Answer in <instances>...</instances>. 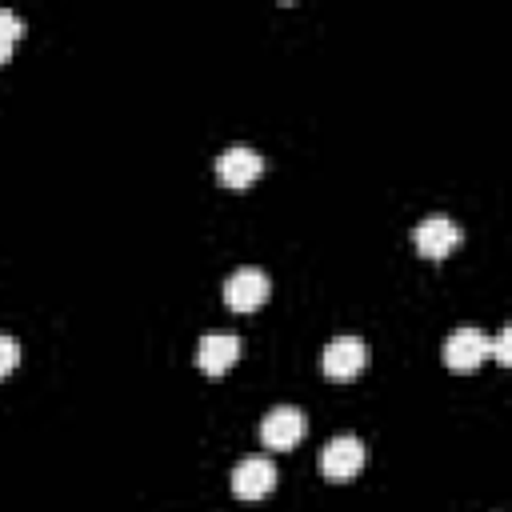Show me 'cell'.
<instances>
[{
    "label": "cell",
    "mask_w": 512,
    "mask_h": 512,
    "mask_svg": "<svg viewBox=\"0 0 512 512\" xmlns=\"http://www.w3.org/2000/svg\"><path fill=\"white\" fill-rule=\"evenodd\" d=\"M488 352H492V340L480 328H456L444 340V352L440 356H444V364L452 372H472V368H480L488 360Z\"/></svg>",
    "instance_id": "cell-1"
},
{
    "label": "cell",
    "mask_w": 512,
    "mask_h": 512,
    "mask_svg": "<svg viewBox=\"0 0 512 512\" xmlns=\"http://www.w3.org/2000/svg\"><path fill=\"white\" fill-rule=\"evenodd\" d=\"M272 284L260 268H236L228 280H224V304L232 312H256L264 300H268Z\"/></svg>",
    "instance_id": "cell-2"
},
{
    "label": "cell",
    "mask_w": 512,
    "mask_h": 512,
    "mask_svg": "<svg viewBox=\"0 0 512 512\" xmlns=\"http://www.w3.org/2000/svg\"><path fill=\"white\" fill-rule=\"evenodd\" d=\"M412 240H416V252H420V256H428V260H444L448 252L460 248L464 232H460V224L448 220V216H428L424 224H416Z\"/></svg>",
    "instance_id": "cell-3"
},
{
    "label": "cell",
    "mask_w": 512,
    "mask_h": 512,
    "mask_svg": "<svg viewBox=\"0 0 512 512\" xmlns=\"http://www.w3.org/2000/svg\"><path fill=\"white\" fill-rule=\"evenodd\" d=\"M364 364H368V348H364V340H356V336H336V340H328V348L320 352V368H324V376H332V380H352Z\"/></svg>",
    "instance_id": "cell-4"
},
{
    "label": "cell",
    "mask_w": 512,
    "mask_h": 512,
    "mask_svg": "<svg viewBox=\"0 0 512 512\" xmlns=\"http://www.w3.org/2000/svg\"><path fill=\"white\" fill-rule=\"evenodd\" d=\"M276 488V464L268 456H244L236 468H232V492L240 500H260Z\"/></svg>",
    "instance_id": "cell-5"
},
{
    "label": "cell",
    "mask_w": 512,
    "mask_h": 512,
    "mask_svg": "<svg viewBox=\"0 0 512 512\" xmlns=\"http://www.w3.org/2000/svg\"><path fill=\"white\" fill-rule=\"evenodd\" d=\"M260 172H264V160H260L252 148H244V144L224 148V152L216 156V180H220L224 188H248V184H256Z\"/></svg>",
    "instance_id": "cell-6"
},
{
    "label": "cell",
    "mask_w": 512,
    "mask_h": 512,
    "mask_svg": "<svg viewBox=\"0 0 512 512\" xmlns=\"http://www.w3.org/2000/svg\"><path fill=\"white\" fill-rule=\"evenodd\" d=\"M300 436H304V412L292 404H280L260 420V440L276 452H288L292 444H300Z\"/></svg>",
    "instance_id": "cell-7"
},
{
    "label": "cell",
    "mask_w": 512,
    "mask_h": 512,
    "mask_svg": "<svg viewBox=\"0 0 512 512\" xmlns=\"http://www.w3.org/2000/svg\"><path fill=\"white\" fill-rule=\"evenodd\" d=\"M364 468V444L356 436H336L320 452V472L328 480H352Z\"/></svg>",
    "instance_id": "cell-8"
},
{
    "label": "cell",
    "mask_w": 512,
    "mask_h": 512,
    "mask_svg": "<svg viewBox=\"0 0 512 512\" xmlns=\"http://www.w3.org/2000/svg\"><path fill=\"white\" fill-rule=\"evenodd\" d=\"M236 356H240V340L232 332H208L200 340V348H196V364L208 376H224L236 364Z\"/></svg>",
    "instance_id": "cell-9"
},
{
    "label": "cell",
    "mask_w": 512,
    "mask_h": 512,
    "mask_svg": "<svg viewBox=\"0 0 512 512\" xmlns=\"http://www.w3.org/2000/svg\"><path fill=\"white\" fill-rule=\"evenodd\" d=\"M24 36V20L16 16V12H8V8H0V64H8V56H12V44Z\"/></svg>",
    "instance_id": "cell-10"
},
{
    "label": "cell",
    "mask_w": 512,
    "mask_h": 512,
    "mask_svg": "<svg viewBox=\"0 0 512 512\" xmlns=\"http://www.w3.org/2000/svg\"><path fill=\"white\" fill-rule=\"evenodd\" d=\"M20 364V344L12 336H0V380Z\"/></svg>",
    "instance_id": "cell-11"
},
{
    "label": "cell",
    "mask_w": 512,
    "mask_h": 512,
    "mask_svg": "<svg viewBox=\"0 0 512 512\" xmlns=\"http://www.w3.org/2000/svg\"><path fill=\"white\" fill-rule=\"evenodd\" d=\"M488 356H492L496 364H512V332H508V328L492 340V352H488Z\"/></svg>",
    "instance_id": "cell-12"
}]
</instances>
